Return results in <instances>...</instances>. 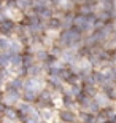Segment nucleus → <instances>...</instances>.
Masks as SVG:
<instances>
[]
</instances>
